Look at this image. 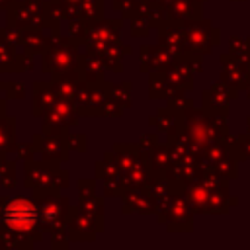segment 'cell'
<instances>
[{"instance_id":"6da1fadb","label":"cell","mask_w":250,"mask_h":250,"mask_svg":"<svg viewBox=\"0 0 250 250\" xmlns=\"http://www.w3.org/2000/svg\"><path fill=\"white\" fill-rule=\"evenodd\" d=\"M6 223L12 229L27 230L35 223V209H33V205L29 201H25V199H16V201L8 203V207H6Z\"/></svg>"}]
</instances>
